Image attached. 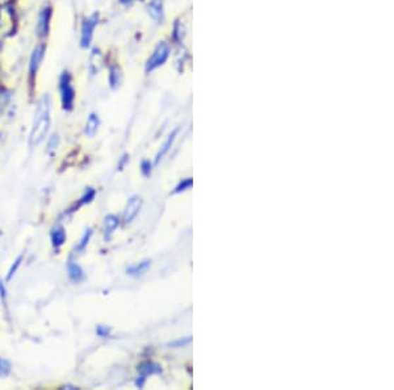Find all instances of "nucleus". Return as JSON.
<instances>
[{
  "instance_id": "obj_1",
  "label": "nucleus",
  "mask_w": 394,
  "mask_h": 390,
  "mask_svg": "<svg viewBox=\"0 0 394 390\" xmlns=\"http://www.w3.org/2000/svg\"><path fill=\"white\" fill-rule=\"evenodd\" d=\"M52 97L45 94L38 100L36 111L33 114V121L29 130L28 143L30 147H37L45 141L52 126Z\"/></svg>"
},
{
  "instance_id": "obj_2",
  "label": "nucleus",
  "mask_w": 394,
  "mask_h": 390,
  "mask_svg": "<svg viewBox=\"0 0 394 390\" xmlns=\"http://www.w3.org/2000/svg\"><path fill=\"white\" fill-rule=\"evenodd\" d=\"M58 91L61 99V106L65 112H71L76 106V90L74 78L68 70H64L58 78Z\"/></svg>"
},
{
  "instance_id": "obj_3",
  "label": "nucleus",
  "mask_w": 394,
  "mask_h": 390,
  "mask_svg": "<svg viewBox=\"0 0 394 390\" xmlns=\"http://www.w3.org/2000/svg\"><path fill=\"white\" fill-rule=\"evenodd\" d=\"M47 45L45 41H38L33 47L28 59V82L29 86H35L37 79L38 71L42 66L47 57Z\"/></svg>"
},
{
  "instance_id": "obj_4",
  "label": "nucleus",
  "mask_w": 394,
  "mask_h": 390,
  "mask_svg": "<svg viewBox=\"0 0 394 390\" xmlns=\"http://www.w3.org/2000/svg\"><path fill=\"white\" fill-rule=\"evenodd\" d=\"M100 23V13L96 11L91 15L85 16L80 23V37H79V45L82 49H90L94 41L95 29L97 28Z\"/></svg>"
},
{
  "instance_id": "obj_5",
  "label": "nucleus",
  "mask_w": 394,
  "mask_h": 390,
  "mask_svg": "<svg viewBox=\"0 0 394 390\" xmlns=\"http://www.w3.org/2000/svg\"><path fill=\"white\" fill-rule=\"evenodd\" d=\"M53 6L45 4L38 11L37 20H36V27H35V35L38 38V41H47L50 36L52 30V20H53Z\"/></svg>"
},
{
  "instance_id": "obj_6",
  "label": "nucleus",
  "mask_w": 394,
  "mask_h": 390,
  "mask_svg": "<svg viewBox=\"0 0 394 390\" xmlns=\"http://www.w3.org/2000/svg\"><path fill=\"white\" fill-rule=\"evenodd\" d=\"M169 54H171V47H169V42H166V41L158 42V45L154 48L150 57L148 58V61L145 63V71L148 74H150L157 68L163 66L169 61Z\"/></svg>"
},
{
  "instance_id": "obj_7",
  "label": "nucleus",
  "mask_w": 394,
  "mask_h": 390,
  "mask_svg": "<svg viewBox=\"0 0 394 390\" xmlns=\"http://www.w3.org/2000/svg\"><path fill=\"white\" fill-rule=\"evenodd\" d=\"M142 205H143V200H142L141 196H137V195L131 196V199L126 202L125 209L122 213V221H124L125 225L131 224L134 219H137V216L141 212Z\"/></svg>"
},
{
  "instance_id": "obj_8",
  "label": "nucleus",
  "mask_w": 394,
  "mask_h": 390,
  "mask_svg": "<svg viewBox=\"0 0 394 390\" xmlns=\"http://www.w3.org/2000/svg\"><path fill=\"white\" fill-rule=\"evenodd\" d=\"M148 13L157 23H163L165 20V0H149L146 6Z\"/></svg>"
},
{
  "instance_id": "obj_9",
  "label": "nucleus",
  "mask_w": 394,
  "mask_h": 390,
  "mask_svg": "<svg viewBox=\"0 0 394 390\" xmlns=\"http://www.w3.org/2000/svg\"><path fill=\"white\" fill-rule=\"evenodd\" d=\"M104 66V56L102 53L100 49L94 48L91 54H90V58H88V71L92 74V75H96L97 73L102 71V68Z\"/></svg>"
},
{
  "instance_id": "obj_10",
  "label": "nucleus",
  "mask_w": 394,
  "mask_h": 390,
  "mask_svg": "<svg viewBox=\"0 0 394 390\" xmlns=\"http://www.w3.org/2000/svg\"><path fill=\"white\" fill-rule=\"evenodd\" d=\"M120 221L119 216L116 214H108L105 216L103 222V236L105 240H109L112 237L113 233L116 231V228L120 226Z\"/></svg>"
},
{
  "instance_id": "obj_11",
  "label": "nucleus",
  "mask_w": 394,
  "mask_h": 390,
  "mask_svg": "<svg viewBox=\"0 0 394 390\" xmlns=\"http://www.w3.org/2000/svg\"><path fill=\"white\" fill-rule=\"evenodd\" d=\"M100 124H102V121H100L99 114H96V112H91V114H88V117H87V120H85V135H87V137H90V138L95 137L96 133L99 132Z\"/></svg>"
},
{
  "instance_id": "obj_12",
  "label": "nucleus",
  "mask_w": 394,
  "mask_h": 390,
  "mask_svg": "<svg viewBox=\"0 0 394 390\" xmlns=\"http://www.w3.org/2000/svg\"><path fill=\"white\" fill-rule=\"evenodd\" d=\"M67 275L70 277V280L71 281H74V283H82L83 280H85V271H83V268L79 266L76 262L74 260H68V263H67Z\"/></svg>"
},
{
  "instance_id": "obj_13",
  "label": "nucleus",
  "mask_w": 394,
  "mask_h": 390,
  "mask_svg": "<svg viewBox=\"0 0 394 390\" xmlns=\"http://www.w3.org/2000/svg\"><path fill=\"white\" fill-rule=\"evenodd\" d=\"M178 133L179 129H174V130L169 133L167 140L160 146V152H157V155H155V164H158V163L169 154L171 147H172V145H174L175 140H177V137H178Z\"/></svg>"
},
{
  "instance_id": "obj_14",
  "label": "nucleus",
  "mask_w": 394,
  "mask_h": 390,
  "mask_svg": "<svg viewBox=\"0 0 394 390\" xmlns=\"http://www.w3.org/2000/svg\"><path fill=\"white\" fill-rule=\"evenodd\" d=\"M137 371L140 373V376H143V377H149V376H154V374H160L163 372L162 370V365L155 362H143L141 364H138L137 367Z\"/></svg>"
},
{
  "instance_id": "obj_15",
  "label": "nucleus",
  "mask_w": 394,
  "mask_h": 390,
  "mask_svg": "<svg viewBox=\"0 0 394 390\" xmlns=\"http://www.w3.org/2000/svg\"><path fill=\"white\" fill-rule=\"evenodd\" d=\"M122 79V70L119 65L112 63L109 68H108V83L112 90H117L119 87L121 86Z\"/></svg>"
},
{
  "instance_id": "obj_16",
  "label": "nucleus",
  "mask_w": 394,
  "mask_h": 390,
  "mask_svg": "<svg viewBox=\"0 0 394 390\" xmlns=\"http://www.w3.org/2000/svg\"><path fill=\"white\" fill-rule=\"evenodd\" d=\"M151 268V260L149 259H145V260H141L138 263H134L131 264V267L126 268V274L131 277H140L142 275H145L149 269Z\"/></svg>"
},
{
  "instance_id": "obj_17",
  "label": "nucleus",
  "mask_w": 394,
  "mask_h": 390,
  "mask_svg": "<svg viewBox=\"0 0 394 390\" xmlns=\"http://www.w3.org/2000/svg\"><path fill=\"white\" fill-rule=\"evenodd\" d=\"M50 239H52V245L53 248H59L65 245L67 234H66L65 228L62 226H56L50 233Z\"/></svg>"
},
{
  "instance_id": "obj_18",
  "label": "nucleus",
  "mask_w": 394,
  "mask_h": 390,
  "mask_svg": "<svg viewBox=\"0 0 394 390\" xmlns=\"http://www.w3.org/2000/svg\"><path fill=\"white\" fill-rule=\"evenodd\" d=\"M91 238H92V228H85V233H83V236H82V238L79 239V242H78V245H76V251H78V252L85 251L87 246H88V243H90Z\"/></svg>"
},
{
  "instance_id": "obj_19",
  "label": "nucleus",
  "mask_w": 394,
  "mask_h": 390,
  "mask_svg": "<svg viewBox=\"0 0 394 390\" xmlns=\"http://www.w3.org/2000/svg\"><path fill=\"white\" fill-rule=\"evenodd\" d=\"M192 187H193V179L192 178H184V179L179 181L178 185L172 190V195H179V193H183V192H187Z\"/></svg>"
},
{
  "instance_id": "obj_20",
  "label": "nucleus",
  "mask_w": 394,
  "mask_h": 390,
  "mask_svg": "<svg viewBox=\"0 0 394 390\" xmlns=\"http://www.w3.org/2000/svg\"><path fill=\"white\" fill-rule=\"evenodd\" d=\"M95 196H96V190L94 188H87L83 193V196L78 201V207L90 204L91 201L94 200Z\"/></svg>"
},
{
  "instance_id": "obj_21",
  "label": "nucleus",
  "mask_w": 394,
  "mask_h": 390,
  "mask_svg": "<svg viewBox=\"0 0 394 390\" xmlns=\"http://www.w3.org/2000/svg\"><path fill=\"white\" fill-rule=\"evenodd\" d=\"M23 260H24V257L23 255H20L15 262H13V264L10 267V269H8V274H7V281H11L13 276L18 274V271H19L20 267H21V263H23Z\"/></svg>"
},
{
  "instance_id": "obj_22",
  "label": "nucleus",
  "mask_w": 394,
  "mask_h": 390,
  "mask_svg": "<svg viewBox=\"0 0 394 390\" xmlns=\"http://www.w3.org/2000/svg\"><path fill=\"white\" fill-rule=\"evenodd\" d=\"M11 370H12L11 362L4 358H0V377H7L11 373Z\"/></svg>"
},
{
  "instance_id": "obj_23",
  "label": "nucleus",
  "mask_w": 394,
  "mask_h": 390,
  "mask_svg": "<svg viewBox=\"0 0 394 390\" xmlns=\"http://www.w3.org/2000/svg\"><path fill=\"white\" fill-rule=\"evenodd\" d=\"M189 343H192V336H183V338H179L177 341L174 342H169V347H174V348H180V347H187Z\"/></svg>"
},
{
  "instance_id": "obj_24",
  "label": "nucleus",
  "mask_w": 394,
  "mask_h": 390,
  "mask_svg": "<svg viewBox=\"0 0 394 390\" xmlns=\"http://www.w3.org/2000/svg\"><path fill=\"white\" fill-rule=\"evenodd\" d=\"M140 170L145 178H149L153 172V162L149 159H143L140 164Z\"/></svg>"
},
{
  "instance_id": "obj_25",
  "label": "nucleus",
  "mask_w": 394,
  "mask_h": 390,
  "mask_svg": "<svg viewBox=\"0 0 394 390\" xmlns=\"http://www.w3.org/2000/svg\"><path fill=\"white\" fill-rule=\"evenodd\" d=\"M111 334H112V329L105 324H99L96 327V335L100 338H108V336H111Z\"/></svg>"
},
{
  "instance_id": "obj_26",
  "label": "nucleus",
  "mask_w": 394,
  "mask_h": 390,
  "mask_svg": "<svg viewBox=\"0 0 394 390\" xmlns=\"http://www.w3.org/2000/svg\"><path fill=\"white\" fill-rule=\"evenodd\" d=\"M59 145V135L58 134H53L49 141H47V152H54Z\"/></svg>"
},
{
  "instance_id": "obj_27",
  "label": "nucleus",
  "mask_w": 394,
  "mask_h": 390,
  "mask_svg": "<svg viewBox=\"0 0 394 390\" xmlns=\"http://www.w3.org/2000/svg\"><path fill=\"white\" fill-rule=\"evenodd\" d=\"M128 161H129V155H128V154H125V155L122 157L121 162H120V164H119V169H120V170H122V169L125 167V164H126V162H128Z\"/></svg>"
},
{
  "instance_id": "obj_28",
  "label": "nucleus",
  "mask_w": 394,
  "mask_h": 390,
  "mask_svg": "<svg viewBox=\"0 0 394 390\" xmlns=\"http://www.w3.org/2000/svg\"><path fill=\"white\" fill-rule=\"evenodd\" d=\"M0 295L3 297V298H6V295H7V291H6V286L4 284L0 281Z\"/></svg>"
},
{
  "instance_id": "obj_29",
  "label": "nucleus",
  "mask_w": 394,
  "mask_h": 390,
  "mask_svg": "<svg viewBox=\"0 0 394 390\" xmlns=\"http://www.w3.org/2000/svg\"><path fill=\"white\" fill-rule=\"evenodd\" d=\"M12 0H0V7H8Z\"/></svg>"
},
{
  "instance_id": "obj_30",
  "label": "nucleus",
  "mask_w": 394,
  "mask_h": 390,
  "mask_svg": "<svg viewBox=\"0 0 394 390\" xmlns=\"http://www.w3.org/2000/svg\"><path fill=\"white\" fill-rule=\"evenodd\" d=\"M134 1H136V0H120V3L124 4V6H129V4L134 3Z\"/></svg>"
},
{
  "instance_id": "obj_31",
  "label": "nucleus",
  "mask_w": 394,
  "mask_h": 390,
  "mask_svg": "<svg viewBox=\"0 0 394 390\" xmlns=\"http://www.w3.org/2000/svg\"><path fill=\"white\" fill-rule=\"evenodd\" d=\"M6 7H0V27H1V24H3V10H4Z\"/></svg>"
},
{
  "instance_id": "obj_32",
  "label": "nucleus",
  "mask_w": 394,
  "mask_h": 390,
  "mask_svg": "<svg viewBox=\"0 0 394 390\" xmlns=\"http://www.w3.org/2000/svg\"><path fill=\"white\" fill-rule=\"evenodd\" d=\"M1 49H3V42L0 41V51H1Z\"/></svg>"
},
{
  "instance_id": "obj_33",
  "label": "nucleus",
  "mask_w": 394,
  "mask_h": 390,
  "mask_svg": "<svg viewBox=\"0 0 394 390\" xmlns=\"http://www.w3.org/2000/svg\"><path fill=\"white\" fill-rule=\"evenodd\" d=\"M0 237H1V231H0Z\"/></svg>"
}]
</instances>
